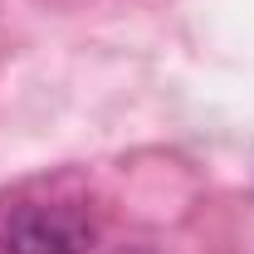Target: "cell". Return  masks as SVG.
<instances>
[{
    "label": "cell",
    "mask_w": 254,
    "mask_h": 254,
    "mask_svg": "<svg viewBox=\"0 0 254 254\" xmlns=\"http://www.w3.org/2000/svg\"><path fill=\"white\" fill-rule=\"evenodd\" d=\"M98 220L83 200H30L0 230V254H88Z\"/></svg>",
    "instance_id": "cell-1"
}]
</instances>
